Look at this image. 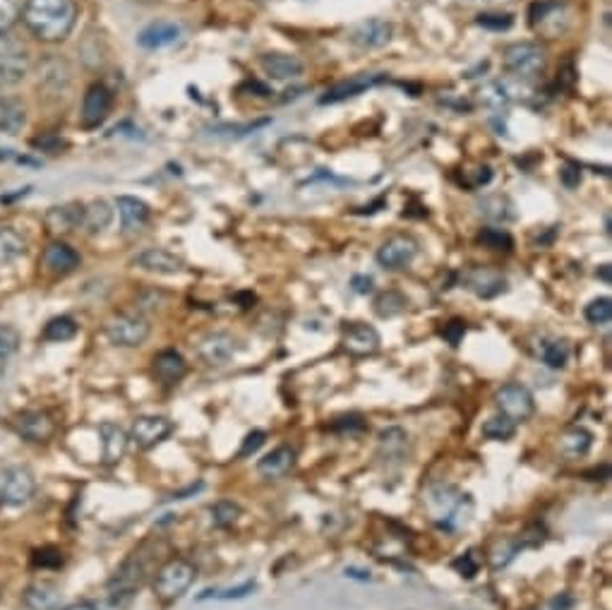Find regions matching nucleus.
<instances>
[{"label": "nucleus", "instance_id": "6e6552de", "mask_svg": "<svg viewBox=\"0 0 612 610\" xmlns=\"http://www.w3.org/2000/svg\"><path fill=\"white\" fill-rule=\"evenodd\" d=\"M37 493V478L27 467H8L0 471V505L22 507Z\"/></svg>", "mask_w": 612, "mask_h": 610}, {"label": "nucleus", "instance_id": "4be33fe9", "mask_svg": "<svg viewBox=\"0 0 612 610\" xmlns=\"http://www.w3.org/2000/svg\"><path fill=\"white\" fill-rule=\"evenodd\" d=\"M39 87L48 91L51 97H63L70 87V68L65 61L60 58H48L41 65V75H39Z\"/></svg>", "mask_w": 612, "mask_h": 610}, {"label": "nucleus", "instance_id": "7c9ffc66", "mask_svg": "<svg viewBox=\"0 0 612 610\" xmlns=\"http://www.w3.org/2000/svg\"><path fill=\"white\" fill-rule=\"evenodd\" d=\"M113 221V210L111 204L104 202V200H94L91 204H84V217L82 227L90 231V234H101L106 228L111 227Z\"/></svg>", "mask_w": 612, "mask_h": 610}, {"label": "nucleus", "instance_id": "603ef678", "mask_svg": "<svg viewBox=\"0 0 612 610\" xmlns=\"http://www.w3.org/2000/svg\"><path fill=\"white\" fill-rule=\"evenodd\" d=\"M253 591H254V581H246L243 587L221 591V594H219V598H224V601H228V598H246V596H250Z\"/></svg>", "mask_w": 612, "mask_h": 610}, {"label": "nucleus", "instance_id": "aec40b11", "mask_svg": "<svg viewBox=\"0 0 612 610\" xmlns=\"http://www.w3.org/2000/svg\"><path fill=\"white\" fill-rule=\"evenodd\" d=\"M116 207H118L120 224H123V231H125V234H137V231H142V228L147 227V221H150V207H147L142 200H137V197L130 195H120L118 200H116Z\"/></svg>", "mask_w": 612, "mask_h": 610}, {"label": "nucleus", "instance_id": "473e14b6", "mask_svg": "<svg viewBox=\"0 0 612 610\" xmlns=\"http://www.w3.org/2000/svg\"><path fill=\"white\" fill-rule=\"evenodd\" d=\"M27 253V243L15 228H0V267L13 264Z\"/></svg>", "mask_w": 612, "mask_h": 610}, {"label": "nucleus", "instance_id": "de8ad7c7", "mask_svg": "<svg viewBox=\"0 0 612 610\" xmlns=\"http://www.w3.org/2000/svg\"><path fill=\"white\" fill-rule=\"evenodd\" d=\"M34 565L39 567H60L63 565V553L56 548H44L34 553Z\"/></svg>", "mask_w": 612, "mask_h": 610}, {"label": "nucleus", "instance_id": "3c124183", "mask_svg": "<svg viewBox=\"0 0 612 610\" xmlns=\"http://www.w3.org/2000/svg\"><path fill=\"white\" fill-rule=\"evenodd\" d=\"M351 288L356 291V294H360V296H367V294H373V288H375V281H373V277H366V274H356L351 279Z\"/></svg>", "mask_w": 612, "mask_h": 610}, {"label": "nucleus", "instance_id": "2eb2a0df", "mask_svg": "<svg viewBox=\"0 0 612 610\" xmlns=\"http://www.w3.org/2000/svg\"><path fill=\"white\" fill-rule=\"evenodd\" d=\"M349 39H351V44L366 48V51L382 48L392 41V24L387 20H380V17H370V20L356 24Z\"/></svg>", "mask_w": 612, "mask_h": 610}, {"label": "nucleus", "instance_id": "5701e85b", "mask_svg": "<svg viewBox=\"0 0 612 610\" xmlns=\"http://www.w3.org/2000/svg\"><path fill=\"white\" fill-rule=\"evenodd\" d=\"M84 204H63V207H51L46 211V227L53 234H73L75 228L82 227Z\"/></svg>", "mask_w": 612, "mask_h": 610}, {"label": "nucleus", "instance_id": "5fc2aeb1", "mask_svg": "<svg viewBox=\"0 0 612 610\" xmlns=\"http://www.w3.org/2000/svg\"><path fill=\"white\" fill-rule=\"evenodd\" d=\"M598 277H600L603 281H610V264H603L600 271H598Z\"/></svg>", "mask_w": 612, "mask_h": 610}, {"label": "nucleus", "instance_id": "c03bdc74", "mask_svg": "<svg viewBox=\"0 0 612 610\" xmlns=\"http://www.w3.org/2000/svg\"><path fill=\"white\" fill-rule=\"evenodd\" d=\"M476 22H478V27H483V30L507 31L509 27L514 24V17L502 15V13H480V15L476 17Z\"/></svg>", "mask_w": 612, "mask_h": 610}, {"label": "nucleus", "instance_id": "a18cd8bd", "mask_svg": "<svg viewBox=\"0 0 612 610\" xmlns=\"http://www.w3.org/2000/svg\"><path fill=\"white\" fill-rule=\"evenodd\" d=\"M478 567H480V560L476 558V553H473V550H469V553L461 555L459 560H454V570H459V574L466 577V580H473L476 572H478Z\"/></svg>", "mask_w": 612, "mask_h": 610}, {"label": "nucleus", "instance_id": "e433bc0d", "mask_svg": "<svg viewBox=\"0 0 612 610\" xmlns=\"http://www.w3.org/2000/svg\"><path fill=\"white\" fill-rule=\"evenodd\" d=\"M210 514H211V524H214V527L226 528L238 521L243 510H240V505L231 503V500H219L217 505L210 507Z\"/></svg>", "mask_w": 612, "mask_h": 610}, {"label": "nucleus", "instance_id": "a19ab883", "mask_svg": "<svg viewBox=\"0 0 612 610\" xmlns=\"http://www.w3.org/2000/svg\"><path fill=\"white\" fill-rule=\"evenodd\" d=\"M583 317L589 320L590 324H608L612 317V301L610 298H596L590 301L586 308H583Z\"/></svg>", "mask_w": 612, "mask_h": 610}, {"label": "nucleus", "instance_id": "7ed1b4c3", "mask_svg": "<svg viewBox=\"0 0 612 610\" xmlns=\"http://www.w3.org/2000/svg\"><path fill=\"white\" fill-rule=\"evenodd\" d=\"M197 580V567L185 558H171L159 567L154 577V591L161 601H176L193 587Z\"/></svg>", "mask_w": 612, "mask_h": 610}, {"label": "nucleus", "instance_id": "39448f33", "mask_svg": "<svg viewBox=\"0 0 612 610\" xmlns=\"http://www.w3.org/2000/svg\"><path fill=\"white\" fill-rule=\"evenodd\" d=\"M31 58L27 46L13 37H0V90H10L30 75Z\"/></svg>", "mask_w": 612, "mask_h": 610}, {"label": "nucleus", "instance_id": "f704fd0d", "mask_svg": "<svg viewBox=\"0 0 612 610\" xmlns=\"http://www.w3.org/2000/svg\"><path fill=\"white\" fill-rule=\"evenodd\" d=\"M516 433V423L507 416H493L483 423V435L487 440H497V442H504V440H512Z\"/></svg>", "mask_w": 612, "mask_h": 610}, {"label": "nucleus", "instance_id": "9d476101", "mask_svg": "<svg viewBox=\"0 0 612 610\" xmlns=\"http://www.w3.org/2000/svg\"><path fill=\"white\" fill-rule=\"evenodd\" d=\"M236 354L238 347L228 331H210L197 341V358L210 368H221L226 363H231Z\"/></svg>", "mask_w": 612, "mask_h": 610}, {"label": "nucleus", "instance_id": "393cba45", "mask_svg": "<svg viewBox=\"0 0 612 610\" xmlns=\"http://www.w3.org/2000/svg\"><path fill=\"white\" fill-rule=\"evenodd\" d=\"M466 284L480 298H495L507 291V279L495 270H473L466 277Z\"/></svg>", "mask_w": 612, "mask_h": 610}, {"label": "nucleus", "instance_id": "4468645a", "mask_svg": "<svg viewBox=\"0 0 612 610\" xmlns=\"http://www.w3.org/2000/svg\"><path fill=\"white\" fill-rule=\"evenodd\" d=\"M384 80H387V75H384V73H373V75H367V73H363V75L351 77V80H346V82L334 84L332 90L324 91V97H320V104L322 106L341 104V101H346V99L358 97V94H363V91L373 90V87L382 84V82H384Z\"/></svg>", "mask_w": 612, "mask_h": 610}, {"label": "nucleus", "instance_id": "c9c22d12", "mask_svg": "<svg viewBox=\"0 0 612 610\" xmlns=\"http://www.w3.org/2000/svg\"><path fill=\"white\" fill-rule=\"evenodd\" d=\"M77 334V322L73 317H53L51 322L44 327V337L46 341H67L73 339Z\"/></svg>", "mask_w": 612, "mask_h": 610}, {"label": "nucleus", "instance_id": "09e8293b", "mask_svg": "<svg viewBox=\"0 0 612 610\" xmlns=\"http://www.w3.org/2000/svg\"><path fill=\"white\" fill-rule=\"evenodd\" d=\"M463 334H466V322H461V320H452V322L444 324V330H442V337H444L452 347H459V341L463 339Z\"/></svg>", "mask_w": 612, "mask_h": 610}, {"label": "nucleus", "instance_id": "412c9836", "mask_svg": "<svg viewBox=\"0 0 612 610\" xmlns=\"http://www.w3.org/2000/svg\"><path fill=\"white\" fill-rule=\"evenodd\" d=\"M183 37V30L180 24L176 22H154L150 27H144L137 37V44L147 48V51H159V48H166V46H173L176 41H180Z\"/></svg>", "mask_w": 612, "mask_h": 610}, {"label": "nucleus", "instance_id": "58836bf2", "mask_svg": "<svg viewBox=\"0 0 612 610\" xmlns=\"http://www.w3.org/2000/svg\"><path fill=\"white\" fill-rule=\"evenodd\" d=\"M540 358H543L547 368H565L569 361V347L565 341H546L543 348H540Z\"/></svg>", "mask_w": 612, "mask_h": 610}, {"label": "nucleus", "instance_id": "f257e3e1", "mask_svg": "<svg viewBox=\"0 0 612 610\" xmlns=\"http://www.w3.org/2000/svg\"><path fill=\"white\" fill-rule=\"evenodd\" d=\"M22 22L31 37L46 44H58L70 37L77 22L75 0H27L22 8Z\"/></svg>", "mask_w": 612, "mask_h": 610}, {"label": "nucleus", "instance_id": "dca6fc26", "mask_svg": "<svg viewBox=\"0 0 612 610\" xmlns=\"http://www.w3.org/2000/svg\"><path fill=\"white\" fill-rule=\"evenodd\" d=\"M15 428L27 442H46L56 433V423L44 411H22L15 418Z\"/></svg>", "mask_w": 612, "mask_h": 610}, {"label": "nucleus", "instance_id": "72a5a7b5", "mask_svg": "<svg viewBox=\"0 0 612 610\" xmlns=\"http://www.w3.org/2000/svg\"><path fill=\"white\" fill-rule=\"evenodd\" d=\"M406 305H409V301H406V296L399 294V291H384V294H380L375 298V313H377V317H382V320L401 315L403 310H406Z\"/></svg>", "mask_w": 612, "mask_h": 610}, {"label": "nucleus", "instance_id": "cd10ccee", "mask_svg": "<svg viewBox=\"0 0 612 610\" xmlns=\"http://www.w3.org/2000/svg\"><path fill=\"white\" fill-rule=\"evenodd\" d=\"M293 467H296V452H293L291 447H277V450H272L267 457H262L257 461V471L264 478H281Z\"/></svg>", "mask_w": 612, "mask_h": 610}, {"label": "nucleus", "instance_id": "bb28decb", "mask_svg": "<svg viewBox=\"0 0 612 610\" xmlns=\"http://www.w3.org/2000/svg\"><path fill=\"white\" fill-rule=\"evenodd\" d=\"M24 608L27 610H58L63 603L58 587H53L48 581H37L24 591Z\"/></svg>", "mask_w": 612, "mask_h": 610}, {"label": "nucleus", "instance_id": "423d86ee", "mask_svg": "<svg viewBox=\"0 0 612 610\" xmlns=\"http://www.w3.org/2000/svg\"><path fill=\"white\" fill-rule=\"evenodd\" d=\"M151 560H154V553H147V546L134 550L133 555L125 560V565L120 567L116 577L111 580V594L116 598V603L120 598H130L137 589L142 587L147 574H150Z\"/></svg>", "mask_w": 612, "mask_h": 610}, {"label": "nucleus", "instance_id": "1a4fd4ad", "mask_svg": "<svg viewBox=\"0 0 612 610\" xmlns=\"http://www.w3.org/2000/svg\"><path fill=\"white\" fill-rule=\"evenodd\" d=\"M495 404L502 411V416H507L514 423L529 421L533 411H536V401H533V394L523 387V384L509 382L504 387L497 390L495 394Z\"/></svg>", "mask_w": 612, "mask_h": 610}, {"label": "nucleus", "instance_id": "9b49d317", "mask_svg": "<svg viewBox=\"0 0 612 610\" xmlns=\"http://www.w3.org/2000/svg\"><path fill=\"white\" fill-rule=\"evenodd\" d=\"M416 255H418V243L413 241L411 236L396 234L382 243L375 257H377L380 267H384V270L389 271H396L406 270V267L416 260Z\"/></svg>", "mask_w": 612, "mask_h": 610}, {"label": "nucleus", "instance_id": "8fccbe9b", "mask_svg": "<svg viewBox=\"0 0 612 610\" xmlns=\"http://www.w3.org/2000/svg\"><path fill=\"white\" fill-rule=\"evenodd\" d=\"M560 181L565 183L569 190L576 188V185L582 183V171H579V166H574V164L565 166V168L560 171Z\"/></svg>", "mask_w": 612, "mask_h": 610}, {"label": "nucleus", "instance_id": "20e7f679", "mask_svg": "<svg viewBox=\"0 0 612 610\" xmlns=\"http://www.w3.org/2000/svg\"><path fill=\"white\" fill-rule=\"evenodd\" d=\"M106 337L111 344L123 348H137L142 347L144 341L150 339L151 324L150 320L140 313H118L106 320L104 324Z\"/></svg>", "mask_w": 612, "mask_h": 610}, {"label": "nucleus", "instance_id": "b1692460", "mask_svg": "<svg viewBox=\"0 0 612 610\" xmlns=\"http://www.w3.org/2000/svg\"><path fill=\"white\" fill-rule=\"evenodd\" d=\"M99 435H101V447H104V464H118L125 457L130 435L116 423H101Z\"/></svg>", "mask_w": 612, "mask_h": 610}, {"label": "nucleus", "instance_id": "864d4df0", "mask_svg": "<svg viewBox=\"0 0 612 610\" xmlns=\"http://www.w3.org/2000/svg\"><path fill=\"white\" fill-rule=\"evenodd\" d=\"M346 577H353V580H370V572H360V570L349 567V570H346Z\"/></svg>", "mask_w": 612, "mask_h": 610}, {"label": "nucleus", "instance_id": "49530a36", "mask_svg": "<svg viewBox=\"0 0 612 610\" xmlns=\"http://www.w3.org/2000/svg\"><path fill=\"white\" fill-rule=\"evenodd\" d=\"M264 440H267V435L262 433V430H253V433H247L246 440H243V447H240L238 457L243 460V457H250V454H254L257 450H260L262 445H264Z\"/></svg>", "mask_w": 612, "mask_h": 610}, {"label": "nucleus", "instance_id": "f8f14e48", "mask_svg": "<svg viewBox=\"0 0 612 610\" xmlns=\"http://www.w3.org/2000/svg\"><path fill=\"white\" fill-rule=\"evenodd\" d=\"M171 433V418H166V416H140V418L133 423L130 440H133L140 450H151V447H157L159 442H164Z\"/></svg>", "mask_w": 612, "mask_h": 610}, {"label": "nucleus", "instance_id": "ddd939ff", "mask_svg": "<svg viewBox=\"0 0 612 610\" xmlns=\"http://www.w3.org/2000/svg\"><path fill=\"white\" fill-rule=\"evenodd\" d=\"M113 106V94L104 82H94L84 91L82 99V125L84 128H99L108 118Z\"/></svg>", "mask_w": 612, "mask_h": 610}, {"label": "nucleus", "instance_id": "a878e982", "mask_svg": "<svg viewBox=\"0 0 612 610\" xmlns=\"http://www.w3.org/2000/svg\"><path fill=\"white\" fill-rule=\"evenodd\" d=\"M41 262L51 274H70V271H75L80 267V255L65 243H51L44 250Z\"/></svg>", "mask_w": 612, "mask_h": 610}, {"label": "nucleus", "instance_id": "f03ea898", "mask_svg": "<svg viewBox=\"0 0 612 610\" xmlns=\"http://www.w3.org/2000/svg\"><path fill=\"white\" fill-rule=\"evenodd\" d=\"M427 507H430L435 521L449 531L469 524L470 512H473V503L469 495H461L456 488L442 485V483L427 490Z\"/></svg>", "mask_w": 612, "mask_h": 610}, {"label": "nucleus", "instance_id": "c85d7f7f", "mask_svg": "<svg viewBox=\"0 0 612 610\" xmlns=\"http://www.w3.org/2000/svg\"><path fill=\"white\" fill-rule=\"evenodd\" d=\"M185 373H187V363L178 351L166 348V351L157 354V358H154V375H157L161 382H166V384L180 382V380L185 377Z\"/></svg>", "mask_w": 612, "mask_h": 610}, {"label": "nucleus", "instance_id": "0eeeda50", "mask_svg": "<svg viewBox=\"0 0 612 610\" xmlns=\"http://www.w3.org/2000/svg\"><path fill=\"white\" fill-rule=\"evenodd\" d=\"M502 65L509 75L536 77L546 70V51L533 41H516L504 48Z\"/></svg>", "mask_w": 612, "mask_h": 610}, {"label": "nucleus", "instance_id": "ea45409f", "mask_svg": "<svg viewBox=\"0 0 612 610\" xmlns=\"http://www.w3.org/2000/svg\"><path fill=\"white\" fill-rule=\"evenodd\" d=\"M478 243L487 250H500V253H509L514 248V238L502 231V228H483L478 234Z\"/></svg>", "mask_w": 612, "mask_h": 610}, {"label": "nucleus", "instance_id": "f3484780", "mask_svg": "<svg viewBox=\"0 0 612 610\" xmlns=\"http://www.w3.org/2000/svg\"><path fill=\"white\" fill-rule=\"evenodd\" d=\"M344 348L351 356H373L380 348V334L373 324L353 322L344 331Z\"/></svg>", "mask_w": 612, "mask_h": 610}, {"label": "nucleus", "instance_id": "6e6d98bb", "mask_svg": "<svg viewBox=\"0 0 612 610\" xmlns=\"http://www.w3.org/2000/svg\"><path fill=\"white\" fill-rule=\"evenodd\" d=\"M142 3H154V0H142Z\"/></svg>", "mask_w": 612, "mask_h": 610}, {"label": "nucleus", "instance_id": "79ce46f5", "mask_svg": "<svg viewBox=\"0 0 612 610\" xmlns=\"http://www.w3.org/2000/svg\"><path fill=\"white\" fill-rule=\"evenodd\" d=\"M20 17H22L20 0H0V37L8 34V31L15 27Z\"/></svg>", "mask_w": 612, "mask_h": 610}, {"label": "nucleus", "instance_id": "6ab92c4d", "mask_svg": "<svg viewBox=\"0 0 612 610\" xmlns=\"http://www.w3.org/2000/svg\"><path fill=\"white\" fill-rule=\"evenodd\" d=\"M134 267H140L144 271H154V274H178L185 270V264L180 257H176L168 250L161 248H147L133 260Z\"/></svg>", "mask_w": 612, "mask_h": 610}, {"label": "nucleus", "instance_id": "37998d69", "mask_svg": "<svg viewBox=\"0 0 612 610\" xmlns=\"http://www.w3.org/2000/svg\"><path fill=\"white\" fill-rule=\"evenodd\" d=\"M20 331L13 324H0V361H5L20 348Z\"/></svg>", "mask_w": 612, "mask_h": 610}, {"label": "nucleus", "instance_id": "c756f323", "mask_svg": "<svg viewBox=\"0 0 612 610\" xmlns=\"http://www.w3.org/2000/svg\"><path fill=\"white\" fill-rule=\"evenodd\" d=\"M27 123V108L17 99H0V133L17 135Z\"/></svg>", "mask_w": 612, "mask_h": 610}, {"label": "nucleus", "instance_id": "a211bd4d", "mask_svg": "<svg viewBox=\"0 0 612 610\" xmlns=\"http://www.w3.org/2000/svg\"><path fill=\"white\" fill-rule=\"evenodd\" d=\"M260 68L267 73L272 80H293V77L303 75V61L298 56H291V53L281 51H269L264 56H260Z\"/></svg>", "mask_w": 612, "mask_h": 610}, {"label": "nucleus", "instance_id": "4c0bfd02", "mask_svg": "<svg viewBox=\"0 0 612 610\" xmlns=\"http://www.w3.org/2000/svg\"><path fill=\"white\" fill-rule=\"evenodd\" d=\"M406 442H409V435L401 428H387L380 433V450L387 457H399L406 450Z\"/></svg>", "mask_w": 612, "mask_h": 610}, {"label": "nucleus", "instance_id": "2f4dec72", "mask_svg": "<svg viewBox=\"0 0 612 610\" xmlns=\"http://www.w3.org/2000/svg\"><path fill=\"white\" fill-rule=\"evenodd\" d=\"M590 445H593V435L586 428H579V425L565 430V435L560 437L562 454L572 457V460L583 457L590 450Z\"/></svg>", "mask_w": 612, "mask_h": 610}]
</instances>
